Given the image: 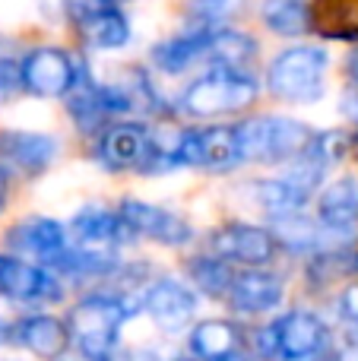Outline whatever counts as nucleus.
Segmentation results:
<instances>
[{
	"label": "nucleus",
	"instance_id": "nucleus-28",
	"mask_svg": "<svg viewBox=\"0 0 358 361\" xmlns=\"http://www.w3.org/2000/svg\"><path fill=\"white\" fill-rule=\"evenodd\" d=\"M245 10V0H190L187 13L194 25H222Z\"/></svg>",
	"mask_w": 358,
	"mask_h": 361
},
{
	"label": "nucleus",
	"instance_id": "nucleus-37",
	"mask_svg": "<svg viewBox=\"0 0 358 361\" xmlns=\"http://www.w3.org/2000/svg\"><path fill=\"white\" fill-rule=\"evenodd\" d=\"M336 361H358V343H349L346 349L336 355Z\"/></svg>",
	"mask_w": 358,
	"mask_h": 361
},
{
	"label": "nucleus",
	"instance_id": "nucleus-32",
	"mask_svg": "<svg viewBox=\"0 0 358 361\" xmlns=\"http://www.w3.org/2000/svg\"><path fill=\"white\" fill-rule=\"evenodd\" d=\"M13 86H19V67L13 61H0V102L10 95Z\"/></svg>",
	"mask_w": 358,
	"mask_h": 361
},
{
	"label": "nucleus",
	"instance_id": "nucleus-25",
	"mask_svg": "<svg viewBox=\"0 0 358 361\" xmlns=\"http://www.w3.org/2000/svg\"><path fill=\"white\" fill-rule=\"evenodd\" d=\"M349 276H358V254L355 250H346V247H336V250H323L311 260L308 267V286L314 292L321 288L333 286L340 279H349Z\"/></svg>",
	"mask_w": 358,
	"mask_h": 361
},
{
	"label": "nucleus",
	"instance_id": "nucleus-17",
	"mask_svg": "<svg viewBox=\"0 0 358 361\" xmlns=\"http://www.w3.org/2000/svg\"><path fill=\"white\" fill-rule=\"evenodd\" d=\"M70 228L76 231L80 244H92V247H118V244H130L137 238V231L124 222L121 212L92 209V206L76 212Z\"/></svg>",
	"mask_w": 358,
	"mask_h": 361
},
{
	"label": "nucleus",
	"instance_id": "nucleus-4",
	"mask_svg": "<svg viewBox=\"0 0 358 361\" xmlns=\"http://www.w3.org/2000/svg\"><path fill=\"white\" fill-rule=\"evenodd\" d=\"M327 51L321 48H289L270 63L266 86L283 102H314L323 92V73H327Z\"/></svg>",
	"mask_w": 358,
	"mask_h": 361
},
{
	"label": "nucleus",
	"instance_id": "nucleus-35",
	"mask_svg": "<svg viewBox=\"0 0 358 361\" xmlns=\"http://www.w3.org/2000/svg\"><path fill=\"white\" fill-rule=\"evenodd\" d=\"M342 114H349L352 121H358V89H355V92H349L346 99H342Z\"/></svg>",
	"mask_w": 358,
	"mask_h": 361
},
{
	"label": "nucleus",
	"instance_id": "nucleus-22",
	"mask_svg": "<svg viewBox=\"0 0 358 361\" xmlns=\"http://www.w3.org/2000/svg\"><path fill=\"white\" fill-rule=\"evenodd\" d=\"M311 29L327 38H358V0H314Z\"/></svg>",
	"mask_w": 358,
	"mask_h": 361
},
{
	"label": "nucleus",
	"instance_id": "nucleus-18",
	"mask_svg": "<svg viewBox=\"0 0 358 361\" xmlns=\"http://www.w3.org/2000/svg\"><path fill=\"white\" fill-rule=\"evenodd\" d=\"M209 35H213V25H194L184 35H175L168 42L156 44L152 48V63H156L162 73H184L187 67H194L200 57H209Z\"/></svg>",
	"mask_w": 358,
	"mask_h": 361
},
{
	"label": "nucleus",
	"instance_id": "nucleus-16",
	"mask_svg": "<svg viewBox=\"0 0 358 361\" xmlns=\"http://www.w3.org/2000/svg\"><path fill=\"white\" fill-rule=\"evenodd\" d=\"M283 279H276L273 273L247 269V273H235L226 301L235 314H266L283 301Z\"/></svg>",
	"mask_w": 358,
	"mask_h": 361
},
{
	"label": "nucleus",
	"instance_id": "nucleus-19",
	"mask_svg": "<svg viewBox=\"0 0 358 361\" xmlns=\"http://www.w3.org/2000/svg\"><path fill=\"white\" fill-rule=\"evenodd\" d=\"M245 336L235 320H203L190 333V352L203 361H219L241 349Z\"/></svg>",
	"mask_w": 358,
	"mask_h": 361
},
{
	"label": "nucleus",
	"instance_id": "nucleus-30",
	"mask_svg": "<svg viewBox=\"0 0 358 361\" xmlns=\"http://www.w3.org/2000/svg\"><path fill=\"white\" fill-rule=\"evenodd\" d=\"M254 352H257L264 361H273V358H279V339H276V330H273V324L270 326H264V330H254Z\"/></svg>",
	"mask_w": 358,
	"mask_h": 361
},
{
	"label": "nucleus",
	"instance_id": "nucleus-10",
	"mask_svg": "<svg viewBox=\"0 0 358 361\" xmlns=\"http://www.w3.org/2000/svg\"><path fill=\"white\" fill-rule=\"evenodd\" d=\"M61 152V143L48 133L29 130H0V162L25 178H38L51 169Z\"/></svg>",
	"mask_w": 358,
	"mask_h": 361
},
{
	"label": "nucleus",
	"instance_id": "nucleus-13",
	"mask_svg": "<svg viewBox=\"0 0 358 361\" xmlns=\"http://www.w3.org/2000/svg\"><path fill=\"white\" fill-rule=\"evenodd\" d=\"M6 244H10L16 254L32 257V260L48 267L54 257H61L63 250H67V235H63L61 222L35 216V219H25V222L13 225V228L6 231Z\"/></svg>",
	"mask_w": 358,
	"mask_h": 361
},
{
	"label": "nucleus",
	"instance_id": "nucleus-11",
	"mask_svg": "<svg viewBox=\"0 0 358 361\" xmlns=\"http://www.w3.org/2000/svg\"><path fill=\"white\" fill-rule=\"evenodd\" d=\"M279 339V355L285 361H311L330 343V330L311 311H289L273 324Z\"/></svg>",
	"mask_w": 358,
	"mask_h": 361
},
{
	"label": "nucleus",
	"instance_id": "nucleus-41",
	"mask_svg": "<svg viewBox=\"0 0 358 361\" xmlns=\"http://www.w3.org/2000/svg\"><path fill=\"white\" fill-rule=\"evenodd\" d=\"M108 4H127V0H108Z\"/></svg>",
	"mask_w": 358,
	"mask_h": 361
},
{
	"label": "nucleus",
	"instance_id": "nucleus-43",
	"mask_svg": "<svg viewBox=\"0 0 358 361\" xmlns=\"http://www.w3.org/2000/svg\"><path fill=\"white\" fill-rule=\"evenodd\" d=\"M54 361H57V358H54Z\"/></svg>",
	"mask_w": 358,
	"mask_h": 361
},
{
	"label": "nucleus",
	"instance_id": "nucleus-23",
	"mask_svg": "<svg viewBox=\"0 0 358 361\" xmlns=\"http://www.w3.org/2000/svg\"><path fill=\"white\" fill-rule=\"evenodd\" d=\"M241 159L238 143V127H206L203 130V152H200V169L209 171H232Z\"/></svg>",
	"mask_w": 358,
	"mask_h": 361
},
{
	"label": "nucleus",
	"instance_id": "nucleus-39",
	"mask_svg": "<svg viewBox=\"0 0 358 361\" xmlns=\"http://www.w3.org/2000/svg\"><path fill=\"white\" fill-rule=\"evenodd\" d=\"M6 339H10V326H6V324H4V320H0V345H4V343H6Z\"/></svg>",
	"mask_w": 358,
	"mask_h": 361
},
{
	"label": "nucleus",
	"instance_id": "nucleus-8",
	"mask_svg": "<svg viewBox=\"0 0 358 361\" xmlns=\"http://www.w3.org/2000/svg\"><path fill=\"white\" fill-rule=\"evenodd\" d=\"M213 254L226 257L228 263H247V267H264L276 257L279 241L273 231L260 228V225H245V222H228L213 231L209 238Z\"/></svg>",
	"mask_w": 358,
	"mask_h": 361
},
{
	"label": "nucleus",
	"instance_id": "nucleus-20",
	"mask_svg": "<svg viewBox=\"0 0 358 361\" xmlns=\"http://www.w3.org/2000/svg\"><path fill=\"white\" fill-rule=\"evenodd\" d=\"M317 216L330 228L352 231V225L358 222V180L340 178L330 187H323L321 200H317Z\"/></svg>",
	"mask_w": 358,
	"mask_h": 361
},
{
	"label": "nucleus",
	"instance_id": "nucleus-40",
	"mask_svg": "<svg viewBox=\"0 0 358 361\" xmlns=\"http://www.w3.org/2000/svg\"><path fill=\"white\" fill-rule=\"evenodd\" d=\"M352 156L358 159V133H355V137H352Z\"/></svg>",
	"mask_w": 358,
	"mask_h": 361
},
{
	"label": "nucleus",
	"instance_id": "nucleus-15",
	"mask_svg": "<svg viewBox=\"0 0 358 361\" xmlns=\"http://www.w3.org/2000/svg\"><path fill=\"white\" fill-rule=\"evenodd\" d=\"M146 149H149V130L143 124H111L108 130L99 133L95 156H99V162L105 169L124 171V169H137L143 162Z\"/></svg>",
	"mask_w": 358,
	"mask_h": 361
},
{
	"label": "nucleus",
	"instance_id": "nucleus-42",
	"mask_svg": "<svg viewBox=\"0 0 358 361\" xmlns=\"http://www.w3.org/2000/svg\"><path fill=\"white\" fill-rule=\"evenodd\" d=\"M175 361H190V358H175Z\"/></svg>",
	"mask_w": 358,
	"mask_h": 361
},
{
	"label": "nucleus",
	"instance_id": "nucleus-14",
	"mask_svg": "<svg viewBox=\"0 0 358 361\" xmlns=\"http://www.w3.org/2000/svg\"><path fill=\"white\" fill-rule=\"evenodd\" d=\"M10 339L23 349H29L32 355L38 358H61L70 345V326L63 320L51 317V314H32V317H23L10 326Z\"/></svg>",
	"mask_w": 358,
	"mask_h": 361
},
{
	"label": "nucleus",
	"instance_id": "nucleus-12",
	"mask_svg": "<svg viewBox=\"0 0 358 361\" xmlns=\"http://www.w3.org/2000/svg\"><path fill=\"white\" fill-rule=\"evenodd\" d=\"M121 216H124V222L130 225L133 231H137V238H156L159 244H171V247H178V244H187L190 241V225L184 222L181 216H175V212L162 209V206H152V203H143V200H121Z\"/></svg>",
	"mask_w": 358,
	"mask_h": 361
},
{
	"label": "nucleus",
	"instance_id": "nucleus-5",
	"mask_svg": "<svg viewBox=\"0 0 358 361\" xmlns=\"http://www.w3.org/2000/svg\"><path fill=\"white\" fill-rule=\"evenodd\" d=\"M80 67L61 48H35L19 63V86L38 99H63L80 82Z\"/></svg>",
	"mask_w": 358,
	"mask_h": 361
},
{
	"label": "nucleus",
	"instance_id": "nucleus-38",
	"mask_svg": "<svg viewBox=\"0 0 358 361\" xmlns=\"http://www.w3.org/2000/svg\"><path fill=\"white\" fill-rule=\"evenodd\" d=\"M219 361H254V358H251V355H245V352L238 349V352H232V355H226V358H219Z\"/></svg>",
	"mask_w": 358,
	"mask_h": 361
},
{
	"label": "nucleus",
	"instance_id": "nucleus-24",
	"mask_svg": "<svg viewBox=\"0 0 358 361\" xmlns=\"http://www.w3.org/2000/svg\"><path fill=\"white\" fill-rule=\"evenodd\" d=\"M257 57V42L247 38L245 32L235 29H219L216 25L209 35V61L216 67H235V70H247V63Z\"/></svg>",
	"mask_w": 358,
	"mask_h": 361
},
{
	"label": "nucleus",
	"instance_id": "nucleus-31",
	"mask_svg": "<svg viewBox=\"0 0 358 361\" xmlns=\"http://www.w3.org/2000/svg\"><path fill=\"white\" fill-rule=\"evenodd\" d=\"M340 314L349 320V324L358 326V282L346 286V292L340 295Z\"/></svg>",
	"mask_w": 358,
	"mask_h": 361
},
{
	"label": "nucleus",
	"instance_id": "nucleus-2",
	"mask_svg": "<svg viewBox=\"0 0 358 361\" xmlns=\"http://www.w3.org/2000/svg\"><path fill=\"white\" fill-rule=\"evenodd\" d=\"M238 127V143L245 162H292L298 159L314 140V130L302 121L260 114L247 118Z\"/></svg>",
	"mask_w": 358,
	"mask_h": 361
},
{
	"label": "nucleus",
	"instance_id": "nucleus-3",
	"mask_svg": "<svg viewBox=\"0 0 358 361\" xmlns=\"http://www.w3.org/2000/svg\"><path fill=\"white\" fill-rule=\"evenodd\" d=\"M257 99V80L247 70L213 67L206 76L190 82L181 95V111L190 118H216L228 111H245Z\"/></svg>",
	"mask_w": 358,
	"mask_h": 361
},
{
	"label": "nucleus",
	"instance_id": "nucleus-33",
	"mask_svg": "<svg viewBox=\"0 0 358 361\" xmlns=\"http://www.w3.org/2000/svg\"><path fill=\"white\" fill-rule=\"evenodd\" d=\"M114 361H162V358H159L152 349H127L124 355H118Z\"/></svg>",
	"mask_w": 358,
	"mask_h": 361
},
{
	"label": "nucleus",
	"instance_id": "nucleus-6",
	"mask_svg": "<svg viewBox=\"0 0 358 361\" xmlns=\"http://www.w3.org/2000/svg\"><path fill=\"white\" fill-rule=\"evenodd\" d=\"M67 10L70 19L76 23V29H80V35L92 48L111 51L130 42V23L118 10V4H108V0H70Z\"/></svg>",
	"mask_w": 358,
	"mask_h": 361
},
{
	"label": "nucleus",
	"instance_id": "nucleus-34",
	"mask_svg": "<svg viewBox=\"0 0 358 361\" xmlns=\"http://www.w3.org/2000/svg\"><path fill=\"white\" fill-rule=\"evenodd\" d=\"M6 200H10V169L0 162V212L6 209Z\"/></svg>",
	"mask_w": 358,
	"mask_h": 361
},
{
	"label": "nucleus",
	"instance_id": "nucleus-21",
	"mask_svg": "<svg viewBox=\"0 0 358 361\" xmlns=\"http://www.w3.org/2000/svg\"><path fill=\"white\" fill-rule=\"evenodd\" d=\"M251 197L270 216H285V212H302L308 206L311 193L302 190L298 184H292L289 178H260L251 180Z\"/></svg>",
	"mask_w": 358,
	"mask_h": 361
},
{
	"label": "nucleus",
	"instance_id": "nucleus-9",
	"mask_svg": "<svg viewBox=\"0 0 358 361\" xmlns=\"http://www.w3.org/2000/svg\"><path fill=\"white\" fill-rule=\"evenodd\" d=\"M143 307L162 333H181L197 314V295L184 282L162 276L146 286Z\"/></svg>",
	"mask_w": 358,
	"mask_h": 361
},
{
	"label": "nucleus",
	"instance_id": "nucleus-27",
	"mask_svg": "<svg viewBox=\"0 0 358 361\" xmlns=\"http://www.w3.org/2000/svg\"><path fill=\"white\" fill-rule=\"evenodd\" d=\"M190 279H194L197 288L206 292L209 298H226L235 273L226 257L213 254V257H194V260H190Z\"/></svg>",
	"mask_w": 358,
	"mask_h": 361
},
{
	"label": "nucleus",
	"instance_id": "nucleus-36",
	"mask_svg": "<svg viewBox=\"0 0 358 361\" xmlns=\"http://www.w3.org/2000/svg\"><path fill=\"white\" fill-rule=\"evenodd\" d=\"M346 73H349V80H352L355 86H358V48L346 57Z\"/></svg>",
	"mask_w": 358,
	"mask_h": 361
},
{
	"label": "nucleus",
	"instance_id": "nucleus-26",
	"mask_svg": "<svg viewBox=\"0 0 358 361\" xmlns=\"http://www.w3.org/2000/svg\"><path fill=\"white\" fill-rule=\"evenodd\" d=\"M264 23L276 35H302L311 29V6L304 0H266L264 4Z\"/></svg>",
	"mask_w": 358,
	"mask_h": 361
},
{
	"label": "nucleus",
	"instance_id": "nucleus-29",
	"mask_svg": "<svg viewBox=\"0 0 358 361\" xmlns=\"http://www.w3.org/2000/svg\"><path fill=\"white\" fill-rule=\"evenodd\" d=\"M311 152H314L317 159H321L323 165H336L342 162V159L352 152V137H349L346 130H327V133H314V140H311L308 146Z\"/></svg>",
	"mask_w": 358,
	"mask_h": 361
},
{
	"label": "nucleus",
	"instance_id": "nucleus-7",
	"mask_svg": "<svg viewBox=\"0 0 358 361\" xmlns=\"http://www.w3.org/2000/svg\"><path fill=\"white\" fill-rule=\"evenodd\" d=\"M0 298H13V301H61L63 298V286L54 276V269L42 267H29L25 260L0 254Z\"/></svg>",
	"mask_w": 358,
	"mask_h": 361
},
{
	"label": "nucleus",
	"instance_id": "nucleus-1",
	"mask_svg": "<svg viewBox=\"0 0 358 361\" xmlns=\"http://www.w3.org/2000/svg\"><path fill=\"white\" fill-rule=\"evenodd\" d=\"M130 317V305L121 295H89L67 314V326L76 349L89 361H111L121 326Z\"/></svg>",
	"mask_w": 358,
	"mask_h": 361
}]
</instances>
